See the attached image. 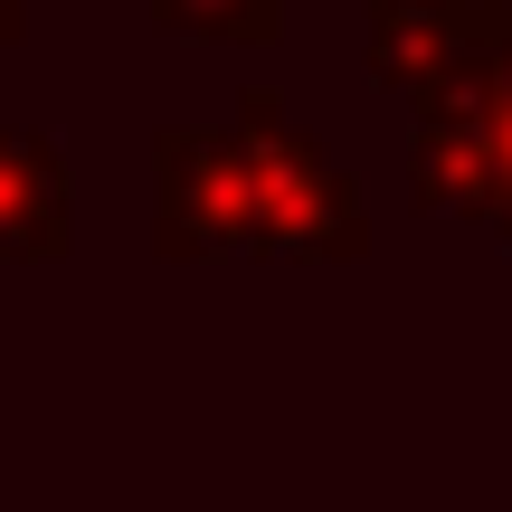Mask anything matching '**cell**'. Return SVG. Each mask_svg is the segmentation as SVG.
I'll return each mask as SVG.
<instances>
[{"mask_svg": "<svg viewBox=\"0 0 512 512\" xmlns=\"http://www.w3.org/2000/svg\"><path fill=\"white\" fill-rule=\"evenodd\" d=\"M0 247H57V162L0 143Z\"/></svg>", "mask_w": 512, "mask_h": 512, "instance_id": "cell-1", "label": "cell"}]
</instances>
